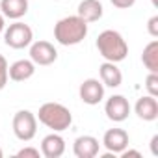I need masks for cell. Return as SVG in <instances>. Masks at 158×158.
Instances as JSON below:
<instances>
[{"mask_svg": "<svg viewBox=\"0 0 158 158\" xmlns=\"http://www.w3.org/2000/svg\"><path fill=\"white\" fill-rule=\"evenodd\" d=\"M130 139H128V134L123 130V128H110L104 132V138H102V145L108 149V152L112 154H121L127 147H128Z\"/></svg>", "mask_w": 158, "mask_h": 158, "instance_id": "cell-9", "label": "cell"}, {"mask_svg": "<svg viewBox=\"0 0 158 158\" xmlns=\"http://www.w3.org/2000/svg\"><path fill=\"white\" fill-rule=\"evenodd\" d=\"M37 117H39V123H43L47 128H50L54 132H63L73 123V115H71L69 108H65L60 102H45L39 108Z\"/></svg>", "mask_w": 158, "mask_h": 158, "instance_id": "cell-3", "label": "cell"}, {"mask_svg": "<svg viewBox=\"0 0 158 158\" xmlns=\"http://www.w3.org/2000/svg\"><path fill=\"white\" fill-rule=\"evenodd\" d=\"M147 30H149V34H151L152 37H158V15H154V17L149 19V23H147Z\"/></svg>", "mask_w": 158, "mask_h": 158, "instance_id": "cell-21", "label": "cell"}, {"mask_svg": "<svg viewBox=\"0 0 158 158\" xmlns=\"http://www.w3.org/2000/svg\"><path fill=\"white\" fill-rule=\"evenodd\" d=\"M80 19H84L86 23H97L102 17V4L99 0H82L78 4V13Z\"/></svg>", "mask_w": 158, "mask_h": 158, "instance_id": "cell-15", "label": "cell"}, {"mask_svg": "<svg viewBox=\"0 0 158 158\" xmlns=\"http://www.w3.org/2000/svg\"><path fill=\"white\" fill-rule=\"evenodd\" d=\"M86 35H88V23L78 15L63 17L54 26V39L63 47L82 43L86 39Z\"/></svg>", "mask_w": 158, "mask_h": 158, "instance_id": "cell-1", "label": "cell"}, {"mask_svg": "<svg viewBox=\"0 0 158 158\" xmlns=\"http://www.w3.org/2000/svg\"><path fill=\"white\" fill-rule=\"evenodd\" d=\"M63 152H65V139L60 134L52 132V134L43 138V141H41V154L45 158H60Z\"/></svg>", "mask_w": 158, "mask_h": 158, "instance_id": "cell-11", "label": "cell"}, {"mask_svg": "<svg viewBox=\"0 0 158 158\" xmlns=\"http://www.w3.org/2000/svg\"><path fill=\"white\" fill-rule=\"evenodd\" d=\"M32 39H34V32L24 23H13L4 32V43L11 48H17V50L32 45Z\"/></svg>", "mask_w": 158, "mask_h": 158, "instance_id": "cell-5", "label": "cell"}, {"mask_svg": "<svg viewBox=\"0 0 158 158\" xmlns=\"http://www.w3.org/2000/svg\"><path fill=\"white\" fill-rule=\"evenodd\" d=\"M37 132V117L30 110H19L13 115V134L21 141H30L34 139Z\"/></svg>", "mask_w": 158, "mask_h": 158, "instance_id": "cell-4", "label": "cell"}, {"mask_svg": "<svg viewBox=\"0 0 158 158\" xmlns=\"http://www.w3.org/2000/svg\"><path fill=\"white\" fill-rule=\"evenodd\" d=\"M78 93H80L82 102H86L89 106H95L104 99V84L101 80H97V78H88V80H84L80 84Z\"/></svg>", "mask_w": 158, "mask_h": 158, "instance_id": "cell-7", "label": "cell"}, {"mask_svg": "<svg viewBox=\"0 0 158 158\" xmlns=\"http://www.w3.org/2000/svg\"><path fill=\"white\" fill-rule=\"evenodd\" d=\"M4 156V152H2V147H0V158H2Z\"/></svg>", "mask_w": 158, "mask_h": 158, "instance_id": "cell-26", "label": "cell"}, {"mask_svg": "<svg viewBox=\"0 0 158 158\" xmlns=\"http://www.w3.org/2000/svg\"><path fill=\"white\" fill-rule=\"evenodd\" d=\"M39 154H41L39 149H34V147H24L17 152L19 158H39Z\"/></svg>", "mask_w": 158, "mask_h": 158, "instance_id": "cell-20", "label": "cell"}, {"mask_svg": "<svg viewBox=\"0 0 158 158\" xmlns=\"http://www.w3.org/2000/svg\"><path fill=\"white\" fill-rule=\"evenodd\" d=\"M99 74H101V82L108 88H119L123 82V74L114 61H104L99 67Z\"/></svg>", "mask_w": 158, "mask_h": 158, "instance_id": "cell-14", "label": "cell"}, {"mask_svg": "<svg viewBox=\"0 0 158 158\" xmlns=\"http://www.w3.org/2000/svg\"><path fill=\"white\" fill-rule=\"evenodd\" d=\"M134 112L143 121H154L158 117V102H156V97L147 95V97L138 99V102L134 106Z\"/></svg>", "mask_w": 158, "mask_h": 158, "instance_id": "cell-13", "label": "cell"}, {"mask_svg": "<svg viewBox=\"0 0 158 158\" xmlns=\"http://www.w3.org/2000/svg\"><path fill=\"white\" fill-rule=\"evenodd\" d=\"M0 10L2 15L8 19H21L28 11V0H0Z\"/></svg>", "mask_w": 158, "mask_h": 158, "instance_id": "cell-16", "label": "cell"}, {"mask_svg": "<svg viewBox=\"0 0 158 158\" xmlns=\"http://www.w3.org/2000/svg\"><path fill=\"white\" fill-rule=\"evenodd\" d=\"M8 61H6V58L0 54V89H4L6 88V84H8Z\"/></svg>", "mask_w": 158, "mask_h": 158, "instance_id": "cell-19", "label": "cell"}, {"mask_svg": "<svg viewBox=\"0 0 158 158\" xmlns=\"http://www.w3.org/2000/svg\"><path fill=\"white\" fill-rule=\"evenodd\" d=\"M97 48L99 54L106 60V61H123L128 54V45L123 39V35L115 30H104L99 34L97 37Z\"/></svg>", "mask_w": 158, "mask_h": 158, "instance_id": "cell-2", "label": "cell"}, {"mask_svg": "<svg viewBox=\"0 0 158 158\" xmlns=\"http://www.w3.org/2000/svg\"><path fill=\"white\" fill-rule=\"evenodd\" d=\"M104 112H106V117L114 123H121L128 117L130 114V104L128 101L123 97V95H112L106 104H104Z\"/></svg>", "mask_w": 158, "mask_h": 158, "instance_id": "cell-8", "label": "cell"}, {"mask_svg": "<svg viewBox=\"0 0 158 158\" xmlns=\"http://www.w3.org/2000/svg\"><path fill=\"white\" fill-rule=\"evenodd\" d=\"M110 2L119 10H128V8H132L136 4V0H110Z\"/></svg>", "mask_w": 158, "mask_h": 158, "instance_id": "cell-22", "label": "cell"}, {"mask_svg": "<svg viewBox=\"0 0 158 158\" xmlns=\"http://www.w3.org/2000/svg\"><path fill=\"white\" fill-rule=\"evenodd\" d=\"M141 61L143 65L149 69V73H158V41H151L141 54Z\"/></svg>", "mask_w": 158, "mask_h": 158, "instance_id": "cell-17", "label": "cell"}, {"mask_svg": "<svg viewBox=\"0 0 158 158\" xmlns=\"http://www.w3.org/2000/svg\"><path fill=\"white\" fill-rule=\"evenodd\" d=\"M156 143H158V136H152V139H151V149H152V154H158V151H156Z\"/></svg>", "mask_w": 158, "mask_h": 158, "instance_id": "cell-24", "label": "cell"}, {"mask_svg": "<svg viewBox=\"0 0 158 158\" xmlns=\"http://www.w3.org/2000/svg\"><path fill=\"white\" fill-rule=\"evenodd\" d=\"M35 73V63L32 60H17L8 67V76L13 82H24Z\"/></svg>", "mask_w": 158, "mask_h": 158, "instance_id": "cell-12", "label": "cell"}, {"mask_svg": "<svg viewBox=\"0 0 158 158\" xmlns=\"http://www.w3.org/2000/svg\"><path fill=\"white\" fill-rule=\"evenodd\" d=\"M2 32H4V15L0 13V34H2Z\"/></svg>", "mask_w": 158, "mask_h": 158, "instance_id": "cell-25", "label": "cell"}, {"mask_svg": "<svg viewBox=\"0 0 158 158\" xmlns=\"http://www.w3.org/2000/svg\"><path fill=\"white\" fill-rule=\"evenodd\" d=\"M30 60L35 65H50L58 60V50L48 41H35L30 47Z\"/></svg>", "mask_w": 158, "mask_h": 158, "instance_id": "cell-6", "label": "cell"}, {"mask_svg": "<svg viewBox=\"0 0 158 158\" xmlns=\"http://www.w3.org/2000/svg\"><path fill=\"white\" fill-rule=\"evenodd\" d=\"M121 156H123V158H128V156H136V158H139L141 154H139V151H127V149H125V151L121 152Z\"/></svg>", "mask_w": 158, "mask_h": 158, "instance_id": "cell-23", "label": "cell"}, {"mask_svg": "<svg viewBox=\"0 0 158 158\" xmlns=\"http://www.w3.org/2000/svg\"><path fill=\"white\" fill-rule=\"evenodd\" d=\"M145 88L151 97L158 95V73H149V76L145 78Z\"/></svg>", "mask_w": 158, "mask_h": 158, "instance_id": "cell-18", "label": "cell"}, {"mask_svg": "<svg viewBox=\"0 0 158 158\" xmlns=\"http://www.w3.org/2000/svg\"><path fill=\"white\" fill-rule=\"evenodd\" d=\"M99 139L93 136H80L73 143V151L76 158H95L99 154Z\"/></svg>", "mask_w": 158, "mask_h": 158, "instance_id": "cell-10", "label": "cell"}]
</instances>
